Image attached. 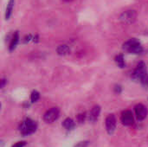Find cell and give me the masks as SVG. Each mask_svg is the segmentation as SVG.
<instances>
[{"label": "cell", "instance_id": "obj_19", "mask_svg": "<svg viewBox=\"0 0 148 147\" xmlns=\"http://www.w3.org/2000/svg\"><path fill=\"white\" fill-rule=\"evenodd\" d=\"M140 81H141V83H142L144 86H147L148 85V75H147L146 77H144V78H143V79H142Z\"/></svg>", "mask_w": 148, "mask_h": 147}, {"label": "cell", "instance_id": "obj_8", "mask_svg": "<svg viewBox=\"0 0 148 147\" xmlns=\"http://www.w3.org/2000/svg\"><path fill=\"white\" fill-rule=\"evenodd\" d=\"M134 111L136 117L139 120H144L147 116V108L143 104H137L134 107Z\"/></svg>", "mask_w": 148, "mask_h": 147}, {"label": "cell", "instance_id": "obj_7", "mask_svg": "<svg viewBox=\"0 0 148 147\" xmlns=\"http://www.w3.org/2000/svg\"><path fill=\"white\" fill-rule=\"evenodd\" d=\"M121 121L124 126H132L134 122V114L132 113V111L130 110H126L121 113Z\"/></svg>", "mask_w": 148, "mask_h": 147}, {"label": "cell", "instance_id": "obj_21", "mask_svg": "<svg viewBox=\"0 0 148 147\" xmlns=\"http://www.w3.org/2000/svg\"><path fill=\"white\" fill-rule=\"evenodd\" d=\"M5 82H6V81H5L4 79H3V80L1 81V88H2L4 87V84H5Z\"/></svg>", "mask_w": 148, "mask_h": 147}, {"label": "cell", "instance_id": "obj_2", "mask_svg": "<svg viewBox=\"0 0 148 147\" xmlns=\"http://www.w3.org/2000/svg\"><path fill=\"white\" fill-rule=\"evenodd\" d=\"M37 129V124L31 119H25L20 125L19 131L22 135L29 136L33 134Z\"/></svg>", "mask_w": 148, "mask_h": 147}, {"label": "cell", "instance_id": "obj_13", "mask_svg": "<svg viewBox=\"0 0 148 147\" xmlns=\"http://www.w3.org/2000/svg\"><path fill=\"white\" fill-rule=\"evenodd\" d=\"M14 3H15V0H9V3H8L7 7H6V11H5V19L6 20H9L11 14H12Z\"/></svg>", "mask_w": 148, "mask_h": 147}, {"label": "cell", "instance_id": "obj_5", "mask_svg": "<svg viewBox=\"0 0 148 147\" xmlns=\"http://www.w3.org/2000/svg\"><path fill=\"white\" fill-rule=\"evenodd\" d=\"M147 75V66H146V64L143 62H140L137 65L136 68L134 69V71L133 73V78L134 80L141 81Z\"/></svg>", "mask_w": 148, "mask_h": 147}, {"label": "cell", "instance_id": "obj_14", "mask_svg": "<svg viewBox=\"0 0 148 147\" xmlns=\"http://www.w3.org/2000/svg\"><path fill=\"white\" fill-rule=\"evenodd\" d=\"M115 63H116V65L119 67V68H125V66H126V63H125V60H124V56H123V55H116V57H115Z\"/></svg>", "mask_w": 148, "mask_h": 147}, {"label": "cell", "instance_id": "obj_15", "mask_svg": "<svg viewBox=\"0 0 148 147\" xmlns=\"http://www.w3.org/2000/svg\"><path fill=\"white\" fill-rule=\"evenodd\" d=\"M39 98H40V94L37 92V91H33L32 93H31V95H30V101H31V102L32 103H34V102H36L38 100H39Z\"/></svg>", "mask_w": 148, "mask_h": 147}, {"label": "cell", "instance_id": "obj_3", "mask_svg": "<svg viewBox=\"0 0 148 147\" xmlns=\"http://www.w3.org/2000/svg\"><path fill=\"white\" fill-rule=\"evenodd\" d=\"M137 19V12L134 10H127L123 11L120 16V21L124 24H132Z\"/></svg>", "mask_w": 148, "mask_h": 147}, {"label": "cell", "instance_id": "obj_17", "mask_svg": "<svg viewBox=\"0 0 148 147\" xmlns=\"http://www.w3.org/2000/svg\"><path fill=\"white\" fill-rule=\"evenodd\" d=\"M26 144L27 143L25 141H19V142L15 143L11 147H24L26 146Z\"/></svg>", "mask_w": 148, "mask_h": 147}, {"label": "cell", "instance_id": "obj_18", "mask_svg": "<svg viewBox=\"0 0 148 147\" xmlns=\"http://www.w3.org/2000/svg\"><path fill=\"white\" fill-rule=\"evenodd\" d=\"M88 141H82L79 142L75 147H88Z\"/></svg>", "mask_w": 148, "mask_h": 147}, {"label": "cell", "instance_id": "obj_10", "mask_svg": "<svg viewBox=\"0 0 148 147\" xmlns=\"http://www.w3.org/2000/svg\"><path fill=\"white\" fill-rule=\"evenodd\" d=\"M18 42H19V33H18V31H16L12 36V39H11L10 46H9L10 51H13L16 49V45L18 44Z\"/></svg>", "mask_w": 148, "mask_h": 147}, {"label": "cell", "instance_id": "obj_22", "mask_svg": "<svg viewBox=\"0 0 148 147\" xmlns=\"http://www.w3.org/2000/svg\"><path fill=\"white\" fill-rule=\"evenodd\" d=\"M64 2H67V3H69V2H72L73 0H63Z\"/></svg>", "mask_w": 148, "mask_h": 147}, {"label": "cell", "instance_id": "obj_12", "mask_svg": "<svg viewBox=\"0 0 148 147\" xmlns=\"http://www.w3.org/2000/svg\"><path fill=\"white\" fill-rule=\"evenodd\" d=\"M62 126L63 127L68 130V131H70V130H73L75 128V121L71 119V118H67L64 120V121L62 122Z\"/></svg>", "mask_w": 148, "mask_h": 147}, {"label": "cell", "instance_id": "obj_1", "mask_svg": "<svg viewBox=\"0 0 148 147\" xmlns=\"http://www.w3.org/2000/svg\"><path fill=\"white\" fill-rule=\"evenodd\" d=\"M122 49L125 51L134 55H138L143 52V47L139 42V40H137L136 38H131L126 42H124Z\"/></svg>", "mask_w": 148, "mask_h": 147}, {"label": "cell", "instance_id": "obj_20", "mask_svg": "<svg viewBox=\"0 0 148 147\" xmlns=\"http://www.w3.org/2000/svg\"><path fill=\"white\" fill-rule=\"evenodd\" d=\"M114 91H115V93H117V94H121V86H115Z\"/></svg>", "mask_w": 148, "mask_h": 147}, {"label": "cell", "instance_id": "obj_6", "mask_svg": "<svg viewBox=\"0 0 148 147\" xmlns=\"http://www.w3.org/2000/svg\"><path fill=\"white\" fill-rule=\"evenodd\" d=\"M105 126H106V130L108 134L112 135L116 128V118L114 114H109L106 118L105 120Z\"/></svg>", "mask_w": 148, "mask_h": 147}, {"label": "cell", "instance_id": "obj_16", "mask_svg": "<svg viewBox=\"0 0 148 147\" xmlns=\"http://www.w3.org/2000/svg\"><path fill=\"white\" fill-rule=\"evenodd\" d=\"M86 119V113H82L77 115V121L79 123H83Z\"/></svg>", "mask_w": 148, "mask_h": 147}, {"label": "cell", "instance_id": "obj_4", "mask_svg": "<svg viewBox=\"0 0 148 147\" xmlns=\"http://www.w3.org/2000/svg\"><path fill=\"white\" fill-rule=\"evenodd\" d=\"M59 115H60V109L58 107H52L44 113L43 120L44 122L50 124L56 121L59 118Z\"/></svg>", "mask_w": 148, "mask_h": 147}, {"label": "cell", "instance_id": "obj_11", "mask_svg": "<svg viewBox=\"0 0 148 147\" xmlns=\"http://www.w3.org/2000/svg\"><path fill=\"white\" fill-rule=\"evenodd\" d=\"M56 52L59 55H66L68 54H69L70 52V49L68 45L66 44H62L59 45L56 49Z\"/></svg>", "mask_w": 148, "mask_h": 147}, {"label": "cell", "instance_id": "obj_9", "mask_svg": "<svg viewBox=\"0 0 148 147\" xmlns=\"http://www.w3.org/2000/svg\"><path fill=\"white\" fill-rule=\"evenodd\" d=\"M100 113H101V107L98 105L93 107L88 114V120L92 123H95L98 120Z\"/></svg>", "mask_w": 148, "mask_h": 147}]
</instances>
